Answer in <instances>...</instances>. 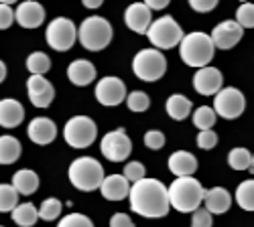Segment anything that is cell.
I'll list each match as a JSON object with an SVG mask.
<instances>
[{"mask_svg": "<svg viewBox=\"0 0 254 227\" xmlns=\"http://www.w3.org/2000/svg\"><path fill=\"white\" fill-rule=\"evenodd\" d=\"M130 209L146 219H161L171 209L169 187L157 179H142L130 189Z\"/></svg>", "mask_w": 254, "mask_h": 227, "instance_id": "1", "label": "cell"}, {"mask_svg": "<svg viewBox=\"0 0 254 227\" xmlns=\"http://www.w3.org/2000/svg\"><path fill=\"white\" fill-rule=\"evenodd\" d=\"M205 189L193 177H181L169 184V201L179 213H195L205 201Z\"/></svg>", "mask_w": 254, "mask_h": 227, "instance_id": "2", "label": "cell"}, {"mask_svg": "<svg viewBox=\"0 0 254 227\" xmlns=\"http://www.w3.org/2000/svg\"><path fill=\"white\" fill-rule=\"evenodd\" d=\"M214 53H216L214 41H211L209 35H205L201 31H193V33L185 35L179 45L181 61L185 65L197 67V69L209 67L211 59H214Z\"/></svg>", "mask_w": 254, "mask_h": 227, "instance_id": "3", "label": "cell"}, {"mask_svg": "<svg viewBox=\"0 0 254 227\" xmlns=\"http://www.w3.org/2000/svg\"><path fill=\"white\" fill-rule=\"evenodd\" d=\"M104 167L102 162L92 158V156H81V158H75L69 167V181L75 189L79 191H96L102 187L104 182Z\"/></svg>", "mask_w": 254, "mask_h": 227, "instance_id": "4", "label": "cell"}, {"mask_svg": "<svg viewBox=\"0 0 254 227\" xmlns=\"http://www.w3.org/2000/svg\"><path fill=\"white\" fill-rule=\"evenodd\" d=\"M77 39L83 49L102 51L112 41V25L102 16H88L77 29Z\"/></svg>", "mask_w": 254, "mask_h": 227, "instance_id": "5", "label": "cell"}, {"mask_svg": "<svg viewBox=\"0 0 254 227\" xmlns=\"http://www.w3.org/2000/svg\"><path fill=\"white\" fill-rule=\"evenodd\" d=\"M149 37L151 45L159 51H165V49H173V47H179L181 41H183V29L179 27V23L173 18V16H161L157 20H153V25L146 33Z\"/></svg>", "mask_w": 254, "mask_h": 227, "instance_id": "6", "label": "cell"}, {"mask_svg": "<svg viewBox=\"0 0 254 227\" xmlns=\"http://www.w3.org/2000/svg\"><path fill=\"white\" fill-rule=\"evenodd\" d=\"M132 71L142 81H159L167 73V59L159 49H142L132 59Z\"/></svg>", "mask_w": 254, "mask_h": 227, "instance_id": "7", "label": "cell"}, {"mask_svg": "<svg viewBox=\"0 0 254 227\" xmlns=\"http://www.w3.org/2000/svg\"><path fill=\"white\" fill-rule=\"evenodd\" d=\"M98 136L96 122L88 116H73L63 128V138L71 148H88Z\"/></svg>", "mask_w": 254, "mask_h": 227, "instance_id": "8", "label": "cell"}, {"mask_svg": "<svg viewBox=\"0 0 254 227\" xmlns=\"http://www.w3.org/2000/svg\"><path fill=\"white\" fill-rule=\"evenodd\" d=\"M45 39H47V45L53 49V51H69L77 39V29L75 25L71 23L69 18L65 16H59V18H53L49 27H47V33H45Z\"/></svg>", "mask_w": 254, "mask_h": 227, "instance_id": "9", "label": "cell"}, {"mask_svg": "<svg viewBox=\"0 0 254 227\" xmlns=\"http://www.w3.org/2000/svg\"><path fill=\"white\" fill-rule=\"evenodd\" d=\"M100 150H102L104 158H108L112 162H122L132 152V140L128 138L124 128H116L108 134H104V138L100 142Z\"/></svg>", "mask_w": 254, "mask_h": 227, "instance_id": "10", "label": "cell"}, {"mask_svg": "<svg viewBox=\"0 0 254 227\" xmlns=\"http://www.w3.org/2000/svg\"><path fill=\"white\" fill-rule=\"evenodd\" d=\"M246 110V97L236 88H224L214 97V112L224 120H236Z\"/></svg>", "mask_w": 254, "mask_h": 227, "instance_id": "11", "label": "cell"}, {"mask_svg": "<svg viewBox=\"0 0 254 227\" xmlns=\"http://www.w3.org/2000/svg\"><path fill=\"white\" fill-rule=\"evenodd\" d=\"M96 99L100 101L102 106L106 108H114V106H120L122 101L128 97V93H126V86L124 81L110 75V77H104L100 79L96 84Z\"/></svg>", "mask_w": 254, "mask_h": 227, "instance_id": "12", "label": "cell"}, {"mask_svg": "<svg viewBox=\"0 0 254 227\" xmlns=\"http://www.w3.org/2000/svg\"><path fill=\"white\" fill-rule=\"evenodd\" d=\"M211 41H214L216 49H222V51H228L232 47H236L242 37H244V29L236 23V20H224V23L216 25L214 31H211Z\"/></svg>", "mask_w": 254, "mask_h": 227, "instance_id": "13", "label": "cell"}, {"mask_svg": "<svg viewBox=\"0 0 254 227\" xmlns=\"http://www.w3.org/2000/svg\"><path fill=\"white\" fill-rule=\"evenodd\" d=\"M27 91L35 108H49L51 101L55 99V88L43 75H31L27 79Z\"/></svg>", "mask_w": 254, "mask_h": 227, "instance_id": "14", "label": "cell"}, {"mask_svg": "<svg viewBox=\"0 0 254 227\" xmlns=\"http://www.w3.org/2000/svg\"><path fill=\"white\" fill-rule=\"evenodd\" d=\"M224 75L220 69L216 67H203V69H197L195 75H193V88L199 95H218L224 88Z\"/></svg>", "mask_w": 254, "mask_h": 227, "instance_id": "15", "label": "cell"}, {"mask_svg": "<svg viewBox=\"0 0 254 227\" xmlns=\"http://www.w3.org/2000/svg\"><path fill=\"white\" fill-rule=\"evenodd\" d=\"M124 23L136 35H146L151 29V25H153V10L144 2H134V4H130L128 8H126Z\"/></svg>", "mask_w": 254, "mask_h": 227, "instance_id": "16", "label": "cell"}, {"mask_svg": "<svg viewBox=\"0 0 254 227\" xmlns=\"http://www.w3.org/2000/svg\"><path fill=\"white\" fill-rule=\"evenodd\" d=\"M14 18L23 29H37V27L43 25V20H45V8L39 2L27 0V2H20L16 6Z\"/></svg>", "mask_w": 254, "mask_h": 227, "instance_id": "17", "label": "cell"}, {"mask_svg": "<svg viewBox=\"0 0 254 227\" xmlns=\"http://www.w3.org/2000/svg\"><path fill=\"white\" fill-rule=\"evenodd\" d=\"M27 134L39 146H47V144H51L57 138V126L51 118H35L29 124Z\"/></svg>", "mask_w": 254, "mask_h": 227, "instance_id": "18", "label": "cell"}, {"mask_svg": "<svg viewBox=\"0 0 254 227\" xmlns=\"http://www.w3.org/2000/svg\"><path fill=\"white\" fill-rule=\"evenodd\" d=\"M130 189H132V184L126 181L124 175H110L104 179L100 193L108 201H122L126 197H130Z\"/></svg>", "mask_w": 254, "mask_h": 227, "instance_id": "19", "label": "cell"}, {"mask_svg": "<svg viewBox=\"0 0 254 227\" xmlns=\"http://www.w3.org/2000/svg\"><path fill=\"white\" fill-rule=\"evenodd\" d=\"M169 171H171L177 179L193 177V173L197 171V158L187 150H177L169 156Z\"/></svg>", "mask_w": 254, "mask_h": 227, "instance_id": "20", "label": "cell"}, {"mask_svg": "<svg viewBox=\"0 0 254 227\" xmlns=\"http://www.w3.org/2000/svg\"><path fill=\"white\" fill-rule=\"evenodd\" d=\"M25 120V108L16 99H0V126L16 128Z\"/></svg>", "mask_w": 254, "mask_h": 227, "instance_id": "21", "label": "cell"}, {"mask_svg": "<svg viewBox=\"0 0 254 227\" xmlns=\"http://www.w3.org/2000/svg\"><path fill=\"white\" fill-rule=\"evenodd\" d=\"M67 77L73 86L77 88H86L96 79V67L92 65V61L86 59H75L73 63L67 67Z\"/></svg>", "mask_w": 254, "mask_h": 227, "instance_id": "22", "label": "cell"}, {"mask_svg": "<svg viewBox=\"0 0 254 227\" xmlns=\"http://www.w3.org/2000/svg\"><path fill=\"white\" fill-rule=\"evenodd\" d=\"M205 209L211 215H222L232 207V195L224 187H214L205 193Z\"/></svg>", "mask_w": 254, "mask_h": 227, "instance_id": "23", "label": "cell"}, {"mask_svg": "<svg viewBox=\"0 0 254 227\" xmlns=\"http://www.w3.org/2000/svg\"><path fill=\"white\" fill-rule=\"evenodd\" d=\"M165 110L169 114V118H173L177 122L189 118V114H191L193 110V104H191V99L181 95V93H173V95H169L167 99V104H165Z\"/></svg>", "mask_w": 254, "mask_h": 227, "instance_id": "24", "label": "cell"}, {"mask_svg": "<svg viewBox=\"0 0 254 227\" xmlns=\"http://www.w3.org/2000/svg\"><path fill=\"white\" fill-rule=\"evenodd\" d=\"M12 187L18 195H33L39 189V175L31 169H20L12 177Z\"/></svg>", "mask_w": 254, "mask_h": 227, "instance_id": "25", "label": "cell"}, {"mask_svg": "<svg viewBox=\"0 0 254 227\" xmlns=\"http://www.w3.org/2000/svg\"><path fill=\"white\" fill-rule=\"evenodd\" d=\"M20 152H23V148H20V142L14 136H0V164H14L20 158Z\"/></svg>", "mask_w": 254, "mask_h": 227, "instance_id": "26", "label": "cell"}, {"mask_svg": "<svg viewBox=\"0 0 254 227\" xmlns=\"http://www.w3.org/2000/svg\"><path fill=\"white\" fill-rule=\"evenodd\" d=\"M10 215H12V221L18 227H33L39 219V209L33 203H23V205H18Z\"/></svg>", "mask_w": 254, "mask_h": 227, "instance_id": "27", "label": "cell"}, {"mask_svg": "<svg viewBox=\"0 0 254 227\" xmlns=\"http://www.w3.org/2000/svg\"><path fill=\"white\" fill-rule=\"evenodd\" d=\"M238 207L244 211H254V179H246L238 184L234 195Z\"/></svg>", "mask_w": 254, "mask_h": 227, "instance_id": "28", "label": "cell"}, {"mask_svg": "<svg viewBox=\"0 0 254 227\" xmlns=\"http://www.w3.org/2000/svg\"><path fill=\"white\" fill-rule=\"evenodd\" d=\"M228 164L234 171H250L252 169V154L248 148H232L228 152Z\"/></svg>", "mask_w": 254, "mask_h": 227, "instance_id": "29", "label": "cell"}, {"mask_svg": "<svg viewBox=\"0 0 254 227\" xmlns=\"http://www.w3.org/2000/svg\"><path fill=\"white\" fill-rule=\"evenodd\" d=\"M27 69L31 71V75H45L51 69V59L47 53L43 51H35L27 57Z\"/></svg>", "mask_w": 254, "mask_h": 227, "instance_id": "30", "label": "cell"}, {"mask_svg": "<svg viewBox=\"0 0 254 227\" xmlns=\"http://www.w3.org/2000/svg\"><path fill=\"white\" fill-rule=\"evenodd\" d=\"M218 120V114L214 112V108L209 106H199L195 112H193V126L199 128V132H205V130H211L214 124Z\"/></svg>", "mask_w": 254, "mask_h": 227, "instance_id": "31", "label": "cell"}, {"mask_svg": "<svg viewBox=\"0 0 254 227\" xmlns=\"http://www.w3.org/2000/svg\"><path fill=\"white\" fill-rule=\"evenodd\" d=\"M18 207V193L12 184H0V213H12Z\"/></svg>", "mask_w": 254, "mask_h": 227, "instance_id": "32", "label": "cell"}, {"mask_svg": "<svg viewBox=\"0 0 254 227\" xmlns=\"http://www.w3.org/2000/svg\"><path fill=\"white\" fill-rule=\"evenodd\" d=\"M63 211V203L55 197L51 199H45L43 203H41V207H39V217L43 219V221H55Z\"/></svg>", "mask_w": 254, "mask_h": 227, "instance_id": "33", "label": "cell"}, {"mask_svg": "<svg viewBox=\"0 0 254 227\" xmlns=\"http://www.w3.org/2000/svg\"><path fill=\"white\" fill-rule=\"evenodd\" d=\"M126 106H128V110L134 112V114H142V112L149 110L151 99H149V95H146L144 91L136 90V91L128 93V97H126Z\"/></svg>", "mask_w": 254, "mask_h": 227, "instance_id": "34", "label": "cell"}, {"mask_svg": "<svg viewBox=\"0 0 254 227\" xmlns=\"http://www.w3.org/2000/svg\"><path fill=\"white\" fill-rule=\"evenodd\" d=\"M236 23L242 29H254V4L252 2H242L236 10Z\"/></svg>", "mask_w": 254, "mask_h": 227, "instance_id": "35", "label": "cell"}, {"mask_svg": "<svg viewBox=\"0 0 254 227\" xmlns=\"http://www.w3.org/2000/svg\"><path fill=\"white\" fill-rule=\"evenodd\" d=\"M122 175L126 177V181L134 184V182L146 179V169H144L142 162L132 160V162H126V164H124V173H122Z\"/></svg>", "mask_w": 254, "mask_h": 227, "instance_id": "36", "label": "cell"}, {"mask_svg": "<svg viewBox=\"0 0 254 227\" xmlns=\"http://www.w3.org/2000/svg\"><path fill=\"white\" fill-rule=\"evenodd\" d=\"M57 227H94V223L90 217L81 215V213H69L59 221Z\"/></svg>", "mask_w": 254, "mask_h": 227, "instance_id": "37", "label": "cell"}, {"mask_svg": "<svg viewBox=\"0 0 254 227\" xmlns=\"http://www.w3.org/2000/svg\"><path fill=\"white\" fill-rule=\"evenodd\" d=\"M144 146L151 150H161L165 146V134L159 130H149L144 134Z\"/></svg>", "mask_w": 254, "mask_h": 227, "instance_id": "38", "label": "cell"}, {"mask_svg": "<svg viewBox=\"0 0 254 227\" xmlns=\"http://www.w3.org/2000/svg\"><path fill=\"white\" fill-rule=\"evenodd\" d=\"M211 225H214V215L205 207L191 213V227H211Z\"/></svg>", "mask_w": 254, "mask_h": 227, "instance_id": "39", "label": "cell"}, {"mask_svg": "<svg viewBox=\"0 0 254 227\" xmlns=\"http://www.w3.org/2000/svg\"><path fill=\"white\" fill-rule=\"evenodd\" d=\"M218 144V134L214 130H205L197 134V146L201 150H211Z\"/></svg>", "mask_w": 254, "mask_h": 227, "instance_id": "40", "label": "cell"}, {"mask_svg": "<svg viewBox=\"0 0 254 227\" xmlns=\"http://www.w3.org/2000/svg\"><path fill=\"white\" fill-rule=\"evenodd\" d=\"M12 2H0V31L2 29H8L12 23H14V10L10 8Z\"/></svg>", "mask_w": 254, "mask_h": 227, "instance_id": "41", "label": "cell"}, {"mask_svg": "<svg viewBox=\"0 0 254 227\" xmlns=\"http://www.w3.org/2000/svg\"><path fill=\"white\" fill-rule=\"evenodd\" d=\"M189 6L197 12H209L218 6V0H189Z\"/></svg>", "mask_w": 254, "mask_h": 227, "instance_id": "42", "label": "cell"}, {"mask_svg": "<svg viewBox=\"0 0 254 227\" xmlns=\"http://www.w3.org/2000/svg\"><path fill=\"white\" fill-rule=\"evenodd\" d=\"M110 227H134V223L126 213H114L110 217Z\"/></svg>", "mask_w": 254, "mask_h": 227, "instance_id": "43", "label": "cell"}, {"mask_svg": "<svg viewBox=\"0 0 254 227\" xmlns=\"http://www.w3.org/2000/svg\"><path fill=\"white\" fill-rule=\"evenodd\" d=\"M144 4L149 6L151 10H163V8L169 6V0H146Z\"/></svg>", "mask_w": 254, "mask_h": 227, "instance_id": "44", "label": "cell"}, {"mask_svg": "<svg viewBox=\"0 0 254 227\" xmlns=\"http://www.w3.org/2000/svg\"><path fill=\"white\" fill-rule=\"evenodd\" d=\"M104 2H102V0H83V6H86V8H100Z\"/></svg>", "mask_w": 254, "mask_h": 227, "instance_id": "45", "label": "cell"}, {"mask_svg": "<svg viewBox=\"0 0 254 227\" xmlns=\"http://www.w3.org/2000/svg\"><path fill=\"white\" fill-rule=\"evenodd\" d=\"M4 79H6V65L2 63V61H0V84H2Z\"/></svg>", "mask_w": 254, "mask_h": 227, "instance_id": "46", "label": "cell"}, {"mask_svg": "<svg viewBox=\"0 0 254 227\" xmlns=\"http://www.w3.org/2000/svg\"><path fill=\"white\" fill-rule=\"evenodd\" d=\"M250 175H254V156H252V169H250Z\"/></svg>", "mask_w": 254, "mask_h": 227, "instance_id": "47", "label": "cell"}, {"mask_svg": "<svg viewBox=\"0 0 254 227\" xmlns=\"http://www.w3.org/2000/svg\"><path fill=\"white\" fill-rule=\"evenodd\" d=\"M0 227H2V225H0Z\"/></svg>", "mask_w": 254, "mask_h": 227, "instance_id": "48", "label": "cell"}]
</instances>
